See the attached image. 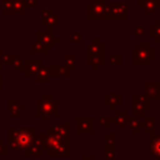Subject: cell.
I'll list each match as a JSON object with an SVG mask.
<instances>
[{"instance_id":"43","label":"cell","mask_w":160,"mask_h":160,"mask_svg":"<svg viewBox=\"0 0 160 160\" xmlns=\"http://www.w3.org/2000/svg\"><path fill=\"white\" fill-rule=\"evenodd\" d=\"M2 86V79H1V76H0V88Z\"/></svg>"},{"instance_id":"23","label":"cell","mask_w":160,"mask_h":160,"mask_svg":"<svg viewBox=\"0 0 160 160\" xmlns=\"http://www.w3.org/2000/svg\"><path fill=\"white\" fill-rule=\"evenodd\" d=\"M128 112L126 111H116L115 116L111 118V121H114L118 126L120 128H126L128 126Z\"/></svg>"},{"instance_id":"12","label":"cell","mask_w":160,"mask_h":160,"mask_svg":"<svg viewBox=\"0 0 160 160\" xmlns=\"http://www.w3.org/2000/svg\"><path fill=\"white\" fill-rule=\"evenodd\" d=\"M42 66V61L39 59H26L24 60V74L26 78H30L32 75H35L40 68Z\"/></svg>"},{"instance_id":"17","label":"cell","mask_w":160,"mask_h":160,"mask_svg":"<svg viewBox=\"0 0 160 160\" xmlns=\"http://www.w3.org/2000/svg\"><path fill=\"white\" fill-rule=\"evenodd\" d=\"M88 55H104V44L99 41V38H94L92 42L89 44Z\"/></svg>"},{"instance_id":"11","label":"cell","mask_w":160,"mask_h":160,"mask_svg":"<svg viewBox=\"0 0 160 160\" xmlns=\"http://www.w3.org/2000/svg\"><path fill=\"white\" fill-rule=\"evenodd\" d=\"M41 15H42L41 24L44 26H46L48 30H52L58 25V16H56V14L54 12L52 9H42Z\"/></svg>"},{"instance_id":"40","label":"cell","mask_w":160,"mask_h":160,"mask_svg":"<svg viewBox=\"0 0 160 160\" xmlns=\"http://www.w3.org/2000/svg\"><path fill=\"white\" fill-rule=\"evenodd\" d=\"M81 160H94V159H92L91 156H88V158H82Z\"/></svg>"},{"instance_id":"6","label":"cell","mask_w":160,"mask_h":160,"mask_svg":"<svg viewBox=\"0 0 160 160\" xmlns=\"http://www.w3.org/2000/svg\"><path fill=\"white\" fill-rule=\"evenodd\" d=\"M105 0H92L88 4V19L89 20H105Z\"/></svg>"},{"instance_id":"20","label":"cell","mask_w":160,"mask_h":160,"mask_svg":"<svg viewBox=\"0 0 160 160\" xmlns=\"http://www.w3.org/2000/svg\"><path fill=\"white\" fill-rule=\"evenodd\" d=\"M155 121H156V119L152 116L144 118L141 121V128L144 129V132H146L149 135H154L155 134Z\"/></svg>"},{"instance_id":"10","label":"cell","mask_w":160,"mask_h":160,"mask_svg":"<svg viewBox=\"0 0 160 160\" xmlns=\"http://www.w3.org/2000/svg\"><path fill=\"white\" fill-rule=\"evenodd\" d=\"M42 138H44V134H36V136L34 138L30 146L24 151L25 156H40L42 154V151H44V149H42Z\"/></svg>"},{"instance_id":"8","label":"cell","mask_w":160,"mask_h":160,"mask_svg":"<svg viewBox=\"0 0 160 160\" xmlns=\"http://www.w3.org/2000/svg\"><path fill=\"white\" fill-rule=\"evenodd\" d=\"M36 41L49 50V49H51L54 46V44L59 42V38L52 35V30L38 31L36 32Z\"/></svg>"},{"instance_id":"16","label":"cell","mask_w":160,"mask_h":160,"mask_svg":"<svg viewBox=\"0 0 160 160\" xmlns=\"http://www.w3.org/2000/svg\"><path fill=\"white\" fill-rule=\"evenodd\" d=\"M121 99H122V96L120 94H106L104 96V102H105V105H108L110 108V110L115 111L116 106L121 105V102H122Z\"/></svg>"},{"instance_id":"25","label":"cell","mask_w":160,"mask_h":160,"mask_svg":"<svg viewBox=\"0 0 160 160\" xmlns=\"http://www.w3.org/2000/svg\"><path fill=\"white\" fill-rule=\"evenodd\" d=\"M49 72H48V68L46 66H41L40 70L36 72V78H35V81L36 82H48L49 81Z\"/></svg>"},{"instance_id":"30","label":"cell","mask_w":160,"mask_h":160,"mask_svg":"<svg viewBox=\"0 0 160 160\" xmlns=\"http://www.w3.org/2000/svg\"><path fill=\"white\" fill-rule=\"evenodd\" d=\"M2 58H1V61L4 64H8V65H11L12 62H15L18 59H20L19 54H1Z\"/></svg>"},{"instance_id":"7","label":"cell","mask_w":160,"mask_h":160,"mask_svg":"<svg viewBox=\"0 0 160 160\" xmlns=\"http://www.w3.org/2000/svg\"><path fill=\"white\" fill-rule=\"evenodd\" d=\"M132 106H134V115L138 118H142L145 111L150 109V100L144 94H135L132 96Z\"/></svg>"},{"instance_id":"14","label":"cell","mask_w":160,"mask_h":160,"mask_svg":"<svg viewBox=\"0 0 160 160\" xmlns=\"http://www.w3.org/2000/svg\"><path fill=\"white\" fill-rule=\"evenodd\" d=\"M48 72L50 78L55 76H70L71 71L65 65H48Z\"/></svg>"},{"instance_id":"3","label":"cell","mask_w":160,"mask_h":160,"mask_svg":"<svg viewBox=\"0 0 160 160\" xmlns=\"http://www.w3.org/2000/svg\"><path fill=\"white\" fill-rule=\"evenodd\" d=\"M36 116L41 118L42 122H46L49 116H59V101L52 94H44L36 100Z\"/></svg>"},{"instance_id":"29","label":"cell","mask_w":160,"mask_h":160,"mask_svg":"<svg viewBox=\"0 0 160 160\" xmlns=\"http://www.w3.org/2000/svg\"><path fill=\"white\" fill-rule=\"evenodd\" d=\"M14 1L15 0H2V14H14Z\"/></svg>"},{"instance_id":"22","label":"cell","mask_w":160,"mask_h":160,"mask_svg":"<svg viewBox=\"0 0 160 160\" xmlns=\"http://www.w3.org/2000/svg\"><path fill=\"white\" fill-rule=\"evenodd\" d=\"M8 105H9V115L10 116H19V114L24 110V106L19 102V100H14V99H10L9 100V102H8Z\"/></svg>"},{"instance_id":"32","label":"cell","mask_w":160,"mask_h":160,"mask_svg":"<svg viewBox=\"0 0 160 160\" xmlns=\"http://www.w3.org/2000/svg\"><path fill=\"white\" fill-rule=\"evenodd\" d=\"M26 6H25V1L24 0H15L14 1V12H19L22 14L25 11Z\"/></svg>"},{"instance_id":"36","label":"cell","mask_w":160,"mask_h":160,"mask_svg":"<svg viewBox=\"0 0 160 160\" xmlns=\"http://www.w3.org/2000/svg\"><path fill=\"white\" fill-rule=\"evenodd\" d=\"M132 32L135 36H144L145 35V28L144 26H134L132 28Z\"/></svg>"},{"instance_id":"19","label":"cell","mask_w":160,"mask_h":160,"mask_svg":"<svg viewBox=\"0 0 160 160\" xmlns=\"http://www.w3.org/2000/svg\"><path fill=\"white\" fill-rule=\"evenodd\" d=\"M150 154L155 158V160H160V135H150Z\"/></svg>"},{"instance_id":"13","label":"cell","mask_w":160,"mask_h":160,"mask_svg":"<svg viewBox=\"0 0 160 160\" xmlns=\"http://www.w3.org/2000/svg\"><path fill=\"white\" fill-rule=\"evenodd\" d=\"M76 132H92V118L78 116L76 118Z\"/></svg>"},{"instance_id":"26","label":"cell","mask_w":160,"mask_h":160,"mask_svg":"<svg viewBox=\"0 0 160 160\" xmlns=\"http://www.w3.org/2000/svg\"><path fill=\"white\" fill-rule=\"evenodd\" d=\"M64 59H65V66H68L70 71H75L76 70V55L66 54L64 56Z\"/></svg>"},{"instance_id":"42","label":"cell","mask_w":160,"mask_h":160,"mask_svg":"<svg viewBox=\"0 0 160 160\" xmlns=\"http://www.w3.org/2000/svg\"><path fill=\"white\" fill-rule=\"evenodd\" d=\"M2 66H4V62L0 60V70H2Z\"/></svg>"},{"instance_id":"24","label":"cell","mask_w":160,"mask_h":160,"mask_svg":"<svg viewBox=\"0 0 160 160\" xmlns=\"http://www.w3.org/2000/svg\"><path fill=\"white\" fill-rule=\"evenodd\" d=\"M128 126L132 130V132H139V129L141 128V120H140V118H138V116H130V118H128Z\"/></svg>"},{"instance_id":"9","label":"cell","mask_w":160,"mask_h":160,"mask_svg":"<svg viewBox=\"0 0 160 160\" xmlns=\"http://www.w3.org/2000/svg\"><path fill=\"white\" fill-rule=\"evenodd\" d=\"M49 135H52L55 138L62 139V140H68L70 139V122L66 124H56L54 126H51L48 130Z\"/></svg>"},{"instance_id":"35","label":"cell","mask_w":160,"mask_h":160,"mask_svg":"<svg viewBox=\"0 0 160 160\" xmlns=\"http://www.w3.org/2000/svg\"><path fill=\"white\" fill-rule=\"evenodd\" d=\"M70 40L72 42H81L82 41V34L81 32H71L70 34Z\"/></svg>"},{"instance_id":"33","label":"cell","mask_w":160,"mask_h":160,"mask_svg":"<svg viewBox=\"0 0 160 160\" xmlns=\"http://www.w3.org/2000/svg\"><path fill=\"white\" fill-rule=\"evenodd\" d=\"M109 62L110 65H115V66H120L122 64V56L121 54H115V55H111L110 59H109Z\"/></svg>"},{"instance_id":"18","label":"cell","mask_w":160,"mask_h":160,"mask_svg":"<svg viewBox=\"0 0 160 160\" xmlns=\"http://www.w3.org/2000/svg\"><path fill=\"white\" fill-rule=\"evenodd\" d=\"M138 6L140 9H142L144 14H146V15L155 12L158 9L156 0H138Z\"/></svg>"},{"instance_id":"15","label":"cell","mask_w":160,"mask_h":160,"mask_svg":"<svg viewBox=\"0 0 160 160\" xmlns=\"http://www.w3.org/2000/svg\"><path fill=\"white\" fill-rule=\"evenodd\" d=\"M144 89L149 99H160V82H145Z\"/></svg>"},{"instance_id":"4","label":"cell","mask_w":160,"mask_h":160,"mask_svg":"<svg viewBox=\"0 0 160 160\" xmlns=\"http://www.w3.org/2000/svg\"><path fill=\"white\" fill-rule=\"evenodd\" d=\"M156 58V50L150 46L149 42H139L138 48L132 51L134 65H149L152 59Z\"/></svg>"},{"instance_id":"28","label":"cell","mask_w":160,"mask_h":160,"mask_svg":"<svg viewBox=\"0 0 160 160\" xmlns=\"http://www.w3.org/2000/svg\"><path fill=\"white\" fill-rule=\"evenodd\" d=\"M149 30H150V36L155 39L156 42H160V19L156 20L155 25H151Z\"/></svg>"},{"instance_id":"34","label":"cell","mask_w":160,"mask_h":160,"mask_svg":"<svg viewBox=\"0 0 160 160\" xmlns=\"http://www.w3.org/2000/svg\"><path fill=\"white\" fill-rule=\"evenodd\" d=\"M98 124H99V126L108 129V128H110V125H111V118H109V116H106V118L100 116L99 120H98Z\"/></svg>"},{"instance_id":"1","label":"cell","mask_w":160,"mask_h":160,"mask_svg":"<svg viewBox=\"0 0 160 160\" xmlns=\"http://www.w3.org/2000/svg\"><path fill=\"white\" fill-rule=\"evenodd\" d=\"M35 136L36 129L34 128H10L8 131L9 148L15 151H25L30 146Z\"/></svg>"},{"instance_id":"39","label":"cell","mask_w":160,"mask_h":160,"mask_svg":"<svg viewBox=\"0 0 160 160\" xmlns=\"http://www.w3.org/2000/svg\"><path fill=\"white\" fill-rule=\"evenodd\" d=\"M24 1H25V6H26V9H29V8H34V6H36V4H38L36 0H24Z\"/></svg>"},{"instance_id":"38","label":"cell","mask_w":160,"mask_h":160,"mask_svg":"<svg viewBox=\"0 0 160 160\" xmlns=\"http://www.w3.org/2000/svg\"><path fill=\"white\" fill-rule=\"evenodd\" d=\"M0 155L1 156H8V148L4 145L2 140H0Z\"/></svg>"},{"instance_id":"27","label":"cell","mask_w":160,"mask_h":160,"mask_svg":"<svg viewBox=\"0 0 160 160\" xmlns=\"http://www.w3.org/2000/svg\"><path fill=\"white\" fill-rule=\"evenodd\" d=\"M116 158V148L115 144L112 145H108L105 146V151H104V159L105 160H115Z\"/></svg>"},{"instance_id":"21","label":"cell","mask_w":160,"mask_h":160,"mask_svg":"<svg viewBox=\"0 0 160 160\" xmlns=\"http://www.w3.org/2000/svg\"><path fill=\"white\" fill-rule=\"evenodd\" d=\"M104 55H88V65L92 66L94 71H98L101 65H104Z\"/></svg>"},{"instance_id":"31","label":"cell","mask_w":160,"mask_h":160,"mask_svg":"<svg viewBox=\"0 0 160 160\" xmlns=\"http://www.w3.org/2000/svg\"><path fill=\"white\" fill-rule=\"evenodd\" d=\"M42 52V54H48L49 52V50L46 49V48H44L41 44H39L38 41H35L34 44H32V46H31V49H30V52L31 54H36V52Z\"/></svg>"},{"instance_id":"37","label":"cell","mask_w":160,"mask_h":160,"mask_svg":"<svg viewBox=\"0 0 160 160\" xmlns=\"http://www.w3.org/2000/svg\"><path fill=\"white\" fill-rule=\"evenodd\" d=\"M115 141H116L115 134H106L105 135V142L108 145H112V144H115Z\"/></svg>"},{"instance_id":"2","label":"cell","mask_w":160,"mask_h":160,"mask_svg":"<svg viewBox=\"0 0 160 160\" xmlns=\"http://www.w3.org/2000/svg\"><path fill=\"white\" fill-rule=\"evenodd\" d=\"M42 149L48 152L49 156H69L70 155L69 141L55 138L49 134H44Z\"/></svg>"},{"instance_id":"5","label":"cell","mask_w":160,"mask_h":160,"mask_svg":"<svg viewBox=\"0 0 160 160\" xmlns=\"http://www.w3.org/2000/svg\"><path fill=\"white\" fill-rule=\"evenodd\" d=\"M128 18V5L124 2H110L106 4L105 20H124Z\"/></svg>"},{"instance_id":"41","label":"cell","mask_w":160,"mask_h":160,"mask_svg":"<svg viewBox=\"0 0 160 160\" xmlns=\"http://www.w3.org/2000/svg\"><path fill=\"white\" fill-rule=\"evenodd\" d=\"M156 5H158V9H160V0H156Z\"/></svg>"},{"instance_id":"44","label":"cell","mask_w":160,"mask_h":160,"mask_svg":"<svg viewBox=\"0 0 160 160\" xmlns=\"http://www.w3.org/2000/svg\"><path fill=\"white\" fill-rule=\"evenodd\" d=\"M0 54H2V50H1V49H0Z\"/></svg>"}]
</instances>
